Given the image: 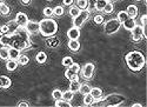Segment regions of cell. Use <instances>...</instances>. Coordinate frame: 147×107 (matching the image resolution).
Listing matches in <instances>:
<instances>
[{
	"mask_svg": "<svg viewBox=\"0 0 147 107\" xmlns=\"http://www.w3.org/2000/svg\"><path fill=\"white\" fill-rule=\"evenodd\" d=\"M0 41L3 42L4 46L7 47H13L19 51H24L31 47V40H30V34L25 30V27L18 26L14 32L3 34L0 37Z\"/></svg>",
	"mask_w": 147,
	"mask_h": 107,
	"instance_id": "1",
	"label": "cell"
},
{
	"mask_svg": "<svg viewBox=\"0 0 147 107\" xmlns=\"http://www.w3.org/2000/svg\"><path fill=\"white\" fill-rule=\"evenodd\" d=\"M126 60V65L127 67L133 71V72H139L141 71L146 64L145 60V55L140 52V51H131L126 54L125 57Z\"/></svg>",
	"mask_w": 147,
	"mask_h": 107,
	"instance_id": "2",
	"label": "cell"
},
{
	"mask_svg": "<svg viewBox=\"0 0 147 107\" xmlns=\"http://www.w3.org/2000/svg\"><path fill=\"white\" fill-rule=\"evenodd\" d=\"M39 33L42 35V37H53L55 35V33L58 32V24L55 20L51 19V18H46L42 19L41 21H39Z\"/></svg>",
	"mask_w": 147,
	"mask_h": 107,
	"instance_id": "3",
	"label": "cell"
},
{
	"mask_svg": "<svg viewBox=\"0 0 147 107\" xmlns=\"http://www.w3.org/2000/svg\"><path fill=\"white\" fill-rule=\"evenodd\" d=\"M124 102H125V97L122 94L113 93V94H109V96L105 97L101 104L105 106H120Z\"/></svg>",
	"mask_w": 147,
	"mask_h": 107,
	"instance_id": "4",
	"label": "cell"
},
{
	"mask_svg": "<svg viewBox=\"0 0 147 107\" xmlns=\"http://www.w3.org/2000/svg\"><path fill=\"white\" fill-rule=\"evenodd\" d=\"M121 27V22L115 18V19H109L104 24V31L107 35H111L117 33Z\"/></svg>",
	"mask_w": 147,
	"mask_h": 107,
	"instance_id": "5",
	"label": "cell"
},
{
	"mask_svg": "<svg viewBox=\"0 0 147 107\" xmlns=\"http://www.w3.org/2000/svg\"><path fill=\"white\" fill-rule=\"evenodd\" d=\"M90 14H91V12H90L88 9H81L80 13H79L77 17L73 18V26L81 27V26L84 25V22L90 18Z\"/></svg>",
	"mask_w": 147,
	"mask_h": 107,
	"instance_id": "6",
	"label": "cell"
},
{
	"mask_svg": "<svg viewBox=\"0 0 147 107\" xmlns=\"http://www.w3.org/2000/svg\"><path fill=\"white\" fill-rule=\"evenodd\" d=\"M132 39L134 42H139L142 40V38H145V31H144V27L141 25H136L133 28H132Z\"/></svg>",
	"mask_w": 147,
	"mask_h": 107,
	"instance_id": "7",
	"label": "cell"
},
{
	"mask_svg": "<svg viewBox=\"0 0 147 107\" xmlns=\"http://www.w3.org/2000/svg\"><path fill=\"white\" fill-rule=\"evenodd\" d=\"M93 74H94V65L92 63H87L81 68V75L84 79L90 80V79H92Z\"/></svg>",
	"mask_w": 147,
	"mask_h": 107,
	"instance_id": "8",
	"label": "cell"
},
{
	"mask_svg": "<svg viewBox=\"0 0 147 107\" xmlns=\"http://www.w3.org/2000/svg\"><path fill=\"white\" fill-rule=\"evenodd\" d=\"M39 21H35V20H28L25 25V30L28 32V34H36L39 33Z\"/></svg>",
	"mask_w": 147,
	"mask_h": 107,
	"instance_id": "9",
	"label": "cell"
},
{
	"mask_svg": "<svg viewBox=\"0 0 147 107\" xmlns=\"http://www.w3.org/2000/svg\"><path fill=\"white\" fill-rule=\"evenodd\" d=\"M16 22H17V25L18 26H21V27H25V25H26V22L28 21V17L24 13V12H19V13L16 15V20H14Z\"/></svg>",
	"mask_w": 147,
	"mask_h": 107,
	"instance_id": "10",
	"label": "cell"
},
{
	"mask_svg": "<svg viewBox=\"0 0 147 107\" xmlns=\"http://www.w3.org/2000/svg\"><path fill=\"white\" fill-rule=\"evenodd\" d=\"M67 37H68L69 40H77V39H79V37H80V30H79V27H76V26L71 27L67 31Z\"/></svg>",
	"mask_w": 147,
	"mask_h": 107,
	"instance_id": "11",
	"label": "cell"
},
{
	"mask_svg": "<svg viewBox=\"0 0 147 107\" xmlns=\"http://www.w3.org/2000/svg\"><path fill=\"white\" fill-rule=\"evenodd\" d=\"M121 25L125 27V30H127V31H132V28L137 25V22H136V19H134V18H129V17H128L124 22L121 24Z\"/></svg>",
	"mask_w": 147,
	"mask_h": 107,
	"instance_id": "12",
	"label": "cell"
},
{
	"mask_svg": "<svg viewBox=\"0 0 147 107\" xmlns=\"http://www.w3.org/2000/svg\"><path fill=\"white\" fill-rule=\"evenodd\" d=\"M12 85V81L8 77L1 75L0 77V88H9Z\"/></svg>",
	"mask_w": 147,
	"mask_h": 107,
	"instance_id": "13",
	"label": "cell"
},
{
	"mask_svg": "<svg viewBox=\"0 0 147 107\" xmlns=\"http://www.w3.org/2000/svg\"><path fill=\"white\" fill-rule=\"evenodd\" d=\"M18 65H19L18 61L14 60V59H7V61H6V69L9 71V72H12V71H16Z\"/></svg>",
	"mask_w": 147,
	"mask_h": 107,
	"instance_id": "14",
	"label": "cell"
},
{
	"mask_svg": "<svg viewBox=\"0 0 147 107\" xmlns=\"http://www.w3.org/2000/svg\"><path fill=\"white\" fill-rule=\"evenodd\" d=\"M126 12H127V14H128L129 18H134V19H136L137 15H138V7L136 5H129L127 7Z\"/></svg>",
	"mask_w": 147,
	"mask_h": 107,
	"instance_id": "15",
	"label": "cell"
},
{
	"mask_svg": "<svg viewBox=\"0 0 147 107\" xmlns=\"http://www.w3.org/2000/svg\"><path fill=\"white\" fill-rule=\"evenodd\" d=\"M80 85H81V84H80L79 79H77V80H71V82H69V91H72L73 93L79 92Z\"/></svg>",
	"mask_w": 147,
	"mask_h": 107,
	"instance_id": "16",
	"label": "cell"
},
{
	"mask_svg": "<svg viewBox=\"0 0 147 107\" xmlns=\"http://www.w3.org/2000/svg\"><path fill=\"white\" fill-rule=\"evenodd\" d=\"M68 48H69L71 51H73V52L79 51V48H80L79 39H77V40H69V41H68Z\"/></svg>",
	"mask_w": 147,
	"mask_h": 107,
	"instance_id": "17",
	"label": "cell"
},
{
	"mask_svg": "<svg viewBox=\"0 0 147 107\" xmlns=\"http://www.w3.org/2000/svg\"><path fill=\"white\" fill-rule=\"evenodd\" d=\"M8 55H9V59L17 60L18 57L20 55V51L17 48H13V47H8Z\"/></svg>",
	"mask_w": 147,
	"mask_h": 107,
	"instance_id": "18",
	"label": "cell"
},
{
	"mask_svg": "<svg viewBox=\"0 0 147 107\" xmlns=\"http://www.w3.org/2000/svg\"><path fill=\"white\" fill-rule=\"evenodd\" d=\"M65 77L71 81V80H77V79H79V75H78V73H76V72H73L72 69H66V72H65Z\"/></svg>",
	"mask_w": 147,
	"mask_h": 107,
	"instance_id": "19",
	"label": "cell"
},
{
	"mask_svg": "<svg viewBox=\"0 0 147 107\" xmlns=\"http://www.w3.org/2000/svg\"><path fill=\"white\" fill-rule=\"evenodd\" d=\"M90 93H91V96H92L94 99H96V98H100V97L102 96V90L99 88V87H92Z\"/></svg>",
	"mask_w": 147,
	"mask_h": 107,
	"instance_id": "20",
	"label": "cell"
},
{
	"mask_svg": "<svg viewBox=\"0 0 147 107\" xmlns=\"http://www.w3.org/2000/svg\"><path fill=\"white\" fill-rule=\"evenodd\" d=\"M17 61H18L19 65L25 66V65H27V64L30 63V58H28L27 55H25V54H20V55L18 57V59H17Z\"/></svg>",
	"mask_w": 147,
	"mask_h": 107,
	"instance_id": "21",
	"label": "cell"
},
{
	"mask_svg": "<svg viewBox=\"0 0 147 107\" xmlns=\"http://www.w3.org/2000/svg\"><path fill=\"white\" fill-rule=\"evenodd\" d=\"M35 60L38 61L39 64H45L46 63V60H47V54L45 53V52H39L38 54L35 55Z\"/></svg>",
	"mask_w": 147,
	"mask_h": 107,
	"instance_id": "22",
	"label": "cell"
},
{
	"mask_svg": "<svg viewBox=\"0 0 147 107\" xmlns=\"http://www.w3.org/2000/svg\"><path fill=\"white\" fill-rule=\"evenodd\" d=\"M106 4H107L106 0H96L95 4H94V9H96L98 12H102Z\"/></svg>",
	"mask_w": 147,
	"mask_h": 107,
	"instance_id": "23",
	"label": "cell"
},
{
	"mask_svg": "<svg viewBox=\"0 0 147 107\" xmlns=\"http://www.w3.org/2000/svg\"><path fill=\"white\" fill-rule=\"evenodd\" d=\"M82 102H84V105H86V106H91L94 102V98L91 96V93H87V94H85L84 96Z\"/></svg>",
	"mask_w": 147,
	"mask_h": 107,
	"instance_id": "24",
	"label": "cell"
},
{
	"mask_svg": "<svg viewBox=\"0 0 147 107\" xmlns=\"http://www.w3.org/2000/svg\"><path fill=\"white\" fill-rule=\"evenodd\" d=\"M46 44H47V46H50V47H57L59 45V40H58V38H55L53 35V37H48L47 38Z\"/></svg>",
	"mask_w": 147,
	"mask_h": 107,
	"instance_id": "25",
	"label": "cell"
},
{
	"mask_svg": "<svg viewBox=\"0 0 147 107\" xmlns=\"http://www.w3.org/2000/svg\"><path fill=\"white\" fill-rule=\"evenodd\" d=\"M80 8L77 6V5H71L69 6V15L72 17V18H74V17H77L79 13H80Z\"/></svg>",
	"mask_w": 147,
	"mask_h": 107,
	"instance_id": "26",
	"label": "cell"
},
{
	"mask_svg": "<svg viewBox=\"0 0 147 107\" xmlns=\"http://www.w3.org/2000/svg\"><path fill=\"white\" fill-rule=\"evenodd\" d=\"M0 59L3 60H7L9 59V55H8V47L7 46H4L1 50H0Z\"/></svg>",
	"mask_w": 147,
	"mask_h": 107,
	"instance_id": "27",
	"label": "cell"
},
{
	"mask_svg": "<svg viewBox=\"0 0 147 107\" xmlns=\"http://www.w3.org/2000/svg\"><path fill=\"white\" fill-rule=\"evenodd\" d=\"M91 86L88 85V84H81L80 85V90H79V92L82 94V96H85V94H87V93H90L91 92Z\"/></svg>",
	"mask_w": 147,
	"mask_h": 107,
	"instance_id": "28",
	"label": "cell"
},
{
	"mask_svg": "<svg viewBox=\"0 0 147 107\" xmlns=\"http://www.w3.org/2000/svg\"><path fill=\"white\" fill-rule=\"evenodd\" d=\"M73 98H74V93H73L72 91H65L63 92V99L66 100V101H71Z\"/></svg>",
	"mask_w": 147,
	"mask_h": 107,
	"instance_id": "29",
	"label": "cell"
},
{
	"mask_svg": "<svg viewBox=\"0 0 147 107\" xmlns=\"http://www.w3.org/2000/svg\"><path fill=\"white\" fill-rule=\"evenodd\" d=\"M113 9H114L113 4H112V3H109V1H107V4L105 5V7H104L102 12H104L105 14H111L112 12H113Z\"/></svg>",
	"mask_w": 147,
	"mask_h": 107,
	"instance_id": "30",
	"label": "cell"
},
{
	"mask_svg": "<svg viewBox=\"0 0 147 107\" xmlns=\"http://www.w3.org/2000/svg\"><path fill=\"white\" fill-rule=\"evenodd\" d=\"M55 106L57 107H71V101L59 99V100H55Z\"/></svg>",
	"mask_w": 147,
	"mask_h": 107,
	"instance_id": "31",
	"label": "cell"
},
{
	"mask_svg": "<svg viewBox=\"0 0 147 107\" xmlns=\"http://www.w3.org/2000/svg\"><path fill=\"white\" fill-rule=\"evenodd\" d=\"M64 7H61V6H55L54 8H53V15H55V17H63V14H64Z\"/></svg>",
	"mask_w": 147,
	"mask_h": 107,
	"instance_id": "32",
	"label": "cell"
},
{
	"mask_svg": "<svg viewBox=\"0 0 147 107\" xmlns=\"http://www.w3.org/2000/svg\"><path fill=\"white\" fill-rule=\"evenodd\" d=\"M127 18H128V14H127V12H126V11H120L119 13H118V17H117V19H118L121 24L124 22Z\"/></svg>",
	"mask_w": 147,
	"mask_h": 107,
	"instance_id": "33",
	"label": "cell"
},
{
	"mask_svg": "<svg viewBox=\"0 0 147 107\" xmlns=\"http://www.w3.org/2000/svg\"><path fill=\"white\" fill-rule=\"evenodd\" d=\"M77 6L80 9H87L88 8V1L87 0H77Z\"/></svg>",
	"mask_w": 147,
	"mask_h": 107,
	"instance_id": "34",
	"label": "cell"
},
{
	"mask_svg": "<svg viewBox=\"0 0 147 107\" xmlns=\"http://www.w3.org/2000/svg\"><path fill=\"white\" fill-rule=\"evenodd\" d=\"M73 63V59H72V57H65V58H63V60H61V64H63V66H65V67H69Z\"/></svg>",
	"mask_w": 147,
	"mask_h": 107,
	"instance_id": "35",
	"label": "cell"
},
{
	"mask_svg": "<svg viewBox=\"0 0 147 107\" xmlns=\"http://www.w3.org/2000/svg\"><path fill=\"white\" fill-rule=\"evenodd\" d=\"M52 97H53L54 100L63 99V92H61L59 88H55V90H53V92H52Z\"/></svg>",
	"mask_w": 147,
	"mask_h": 107,
	"instance_id": "36",
	"label": "cell"
},
{
	"mask_svg": "<svg viewBox=\"0 0 147 107\" xmlns=\"http://www.w3.org/2000/svg\"><path fill=\"white\" fill-rule=\"evenodd\" d=\"M9 7H8V5H6V4H1V6H0V14L1 15H8L9 14Z\"/></svg>",
	"mask_w": 147,
	"mask_h": 107,
	"instance_id": "37",
	"label": "cell"
},
{
	"mask_svg": "<svg viewBox=\"0 0 147 107\" xmlns=\"http://www.w3.org/2000/svg\"><path fill=\"white\" fill-rule=\"evenodd\" d=\"M42 13H44L47 18H51V17L53 15V8H51V7H45L44 11H42Z\"/></svg>",
	"mask_w": 147,
	"mask_h": 107,
	"instance_id": "38",
	"label": "cell"
},
{
	"mask_svg": "<svg viewBox=\"0 0 147 107\" xmlns=\"http://www.w3.org/2000/svg\"><path fill=\"white\" fill-rule=\"evenodd\" d=\"M68 68H69V69H72L73 72H76V73H79V72H80V65H79V64H77V63H73Z\"/></svg>",
	"mask_w": 147,
	"mask_h": 107,
	"instance_id": "39",
	"label": "cell"
},
{
	"mask_svg": "<svg viewBox=\"0 0 147 107\" xmlns=\"http://www.w3.org/2000/svg\"><path fill=\"white\" fill-rule=\"evenodd\" d=\"M94 22L98 24V25H100V24L104 22V17H102L101 14H96V15L94 17Z\"/></svg>",
	"mask_w": 147,
	"mask_h": 107,
	"instance_id": "40",
	"label": "cell"
},
{
	"mask_svg": "<svg viewBox=\"0 0 147 107\" xmlns=\"http://www.w3.org/2000/svg\"><path fill=\"white\" fill-rule=\"evenodd\" d=\"M140 21H141V26H142V27H146V21H147V15H146V14H144V15L141 17Z\"/></svg>",
	"mask_w": 147,
	"mask_h": 107,
	"instance_id": "41",
	"label": "cell"
},
{
	"mask_svg": "<svg viewBox=\"0 0 147 107\" xmlns=\"http://www.w3.org/2000/svg\"><path fill=\"white\" fill-rule=\"evenodd\" d=\"M87 1H88V6H90L88 11L91 12V11L94 8V4H95V1H96V0H87Z\"/></svg>",
	"mask_w": 147,
	"mask_h": 107,
	"instance_id": "42",
	"label": "cell"
},
{
	"mask_svg": "<svg viewBox=\"0 0 147 107\" xmlns=\"http://www.w3.org/2000/svg\"><path fill=\"white\" fill-rule=\"evenodd\" d=\"M73 1H74V0H64V1H63V4L65 5V6H71L72 4H73Z\"/></svg>",
	"mask_w": 147,
	"mask_h": 107,
	"instance_id": "43",
	"label": "cell"
},
{
	"mask_svg": "<svg viewBox=\"0 0 147 107\" xmlns=\"http://www.w3.org/2000/svg\"><path fill=\"white\" fill-rule=\"evenodd\" d=\"M20 1H21L22 5H25V6H27V5L31 4V0H20Z\"/></svg>",
	"mask_w": 147,
	"mask_h": 107,
	"instance_id": "44",
	"label": "cell"
},
{
	"mask_svg": "<svg viewBox=\"0 0 147 107\" xmlns=\"http://www.w3.org/2000/svg\"><path fill=\"white\" fill-rule=\"evenodd\" d=\"M18 106H19V107H28V104L25 102V101H22V102H19Z\"/></svg>",
	"mask_w": 147,
	"mask_h": 107,
	"instance_id": "45",
	"label": "cell"
},
{
	"mask_svg": "<svg viewBox=\"0 0 147 107\" xmlns=\"http://www.w3.org/2000/svg\"><path fill=\"white\" fill-rule=\"evenodd\" d=\"M132 106H133V107H141V105H140V104H133Z\"/></svg>",
	"mask_w": 147,
	"mask_h": 107,
	"instance_id": "46",
	"label": "cell"
},
{
	"mask_svg": "<svg viewBox=\"0 0 147 107\" xmlns=\"http://www.w3.org/2000/svg\"><path fill=\"white\" fill-rule=\"evenodd\" d=\"M3 47H4V45H3V42H1V41H0V50H1Z\"/></svg>",
	"mask_w": 147,
	"mask_h": 107,
	"instance_id": "47",
	"label": "cell"
},
{
	"mask_svg": "<svg viewBox=\"0 0 147 107\" xmlns=\"http://www.w3.org/2000/svg\"><path fill=\"white\" fill-rule=\"evenodd\" d=\"M3 35V31H1V26H0V37Z\"/></svg>",
	"mask_w": 147,
	"mask_h": 107,
	"instance_id": "48",
	"label": "cell"
},
{
	"mask_svg": "<svg viewBox=\"0 0 147 107\" xmlns=\"http://www.w3.org/2000/svg\"><path fill=\"white\" fill-rule=\"evenodd\" d=\"M4 3V0H0V4H3Z\"/></svg>",
	"mask_w": 147,
	"mask_h": 107,
	"instance_id": "49",
	"label": "cell"
},
{
	"mask_svg": "<svg viewBox=\"0 0 147 107\" xmlns=\"http://www.w3.org/2000/svg\"><path fill=\"white\" fill-rule=\"evenodd\" d=\"M137 1H141V0H137Z\"/></svg>",
	"mask_w": 147,
	"mask_h": 107,
	"instance_id": "50",
	"label": "cell"
},
{
	"mask_svg": "<svg viewBox=\"0 0 147 107\" xmlns=\"http://www.w3.org/2000/svg\"><path fill=\"white\" fill-rule=\"evenodd\" d=\"M106 1H109V0H106Z\"/></svg>",
	"mask_w": 147,
	"mask_h": 107,
	"instance_id": "51",
	"label": "cell"
},
{
	"mask_svg": "<svg viewBox=\"0 0 147 107\" xmlns=\"http://www.w3.org/2000/svg\"><path fill=\"white\" fill-rule=\"evenodd\" d=\"M0 6H1V4H0Z\"/></svg>",
	"mask_w": 147,
	"mask_h": 107,
	"instance_id": "52",
	"label": "cell"
},
{
	"mask_svg": "<svg viewBox=\"0 0 147 107\" xmlns=\"http://www.w3.org/2000/svg\"><path fill=\"white\" fill-rule=\"evenodd\" d=\"M115 1H118V0H115Z\"/></svg>",
	"mask_w": 147,
	"mask_h": 107,
	"instance_id": "53",
	"label": "cell"
}]
</instances>
